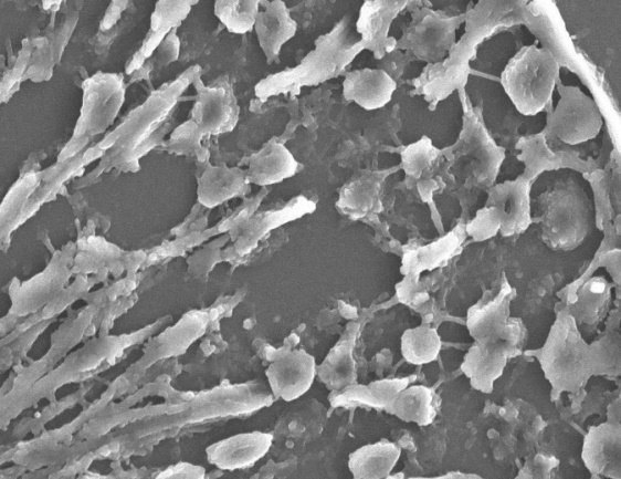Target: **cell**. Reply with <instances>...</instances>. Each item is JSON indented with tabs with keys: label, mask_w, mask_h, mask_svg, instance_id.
<instances>
[{
	"label": "cell",
	"mask_w": 621,
	"mask_h": 479,
	"mask_svg": "<svg viewBox=\"0 0 621 479\" xmlns=\"http://www.w3.org/2000/svg\"><path fill=\"white\" fill-rule=\"evenodd\" d=\"M515 4L504 2H480L466 13V31L452 46L449 56L441 62L428 64L414 80L417 94L424 95L432 105L462 87L470 72L469 61L476 46L495 30L512 19Z\"/></svg>",
	"instance_id": "1"
},
{
	"label": "cell",
	"mask_w": 621,
	"mask_h": 479,
	"mask_svg": "<svg viewBox=\"0 0 621 479\" xmlns=\"http://www.w3.org/2000/svg\"><path fill=\"white\" fill-rule=\"evenodd\" d=\"M347 31V20L344 19L330 32L318 37L315 49L298 65L261 80L255 85L256 97L264 102L273 95L298 94L303 86L316 85L340 74L356 58Z\"/></svg>",
	"instance_id": "2"
},
{
	"label": "cell",
	"mask_w": 621,
	"mask_h": 479,
	"mask_svg": "<svg viewBox=\"0 0 621 479\" xmlns=\"http://www.w3.org/2000/svg\"><path fill=\"white\" fill-rule=\"evenodd\" d=\"M559 62L547 48L523 46L506 64L501 83L516 110L534 116L551 102L559 81Z\"/></svg>",
	"instance_id": "3"
},
{
	"label": "cell",
	"mask_w": 621,
	"mask_h": 479,
	"mask_svg": "<svg viewBox=\"0 0 621 479\" xmlns=\"http://www.w3.org/2000/svg\"><path fill=\"white\" fill-rule=\"evenodd\" d=\"M601 354L602 344L588 345L567 311L561 312L552 325L539 361L557 388L573 391L593 373Z\"/></svg>",
	"instance_id": "4"
},
{
	"label": "cell",
	"mask_w": 621,
	"mask_h": 479,
	"mask_svg": "<svg viewBox=\"0 0 621 479\" xmlns=\"http://www.w3.org/2000/svg\"><path fill=\"white\" fill-rule=\"evenodd\" d=\"M543 241L552 250L577 248L590 229V204L572 180L559 183L538 198Z\"/></svg>",
	"instance_id": "5"
},
{
	"label": "cell",
	"mask_w": 621,
	"mask_h": 479,
	"mask_svg": "<svg viewBox=\"0 0 621 479\" xmlns=\"http://www.w3.org/2000/svg\"><path fill=\"white\" fill-rule=\"evenodd\" d=\"M453 152V173L470 187L491 185L505 156L475 116L469 119Z\"/></svg>",
	"instance_id": "6"
},
{
	"label": "cell",
	"mask_w": 621,
	"mask_h": 479,
	"mask_svg": "<svg viewBox=\"0 0 621 479\" xmlns=\"http://www.w3.org/2000/svg\"><path fill=\"white\" fill-rule=\"evenodd\" d=\"M465 18L466 13L450 17L424 8L413 14L396 48L407 50L428 64L441 62L455 44V31Z\"/></svg>",
	"instance_id": "7"
},
{
	"label": "cell",
	"mask_w": 621,
	"mask_h": 479,
	"mask_svg": "<svg viewBox=\"0 0 621 479\" xmlns=\"http://www.w3.org/2000/svg\"><path fill=\"white\" fill-rule=\"evenodd\" d=\"M560 100L548 115L546 131L568 145L594 138L602 127V115L596 102L577 86L558 82Z\"/></svg>",
	"instance_id": "8"
},
{
	"label": "cell",
	"mask_w": 621,
	"mask_h": 479,
	"mask_svg": "<svg viewBox=\"0 0 621 479\" xmlns=\"http://www.w3.org/2000/svg\"><path fill=\"white\" fill-rule=\"evenodd\" d=\"M512 295L513 291L505 282L494 298L469 310L467 327L475 341L504 343L511 356H515L519 353L525 330L518 319L508 316Z\"/></svg>",
	"instance_id": "9"
},
{
	"label": "cell",
	"mask_w": 621,
	"mask_h": 479,
	"mask_svg": "<svg viewBox=\"0 0 621 479\" xmlns=\"http://www.w3.org/2000/svg\"><path fill=\"white\" fill-rule=\"evenodd\" d=\"M407 1H365L356 23L361 40L355 42L351 51H372L376 59H382L396 49L397 41L388 35L393 19L407 7Z\"/></svg>",
	"instance_id": "10"
},
{
	"label": "cell",
	"mask_w": 621,
	"mask_h": 479,
	"mask_svg": "<svg viewBox=\"0 0 621 479\" xmlns=\"http://www.w3.org/2000/svg\"><path fill=\"white\" fill-rule=\"evenodd\" d=\"M530 181L519 176L488 189L486 206L493 207L499 219V232L505 236L524 232L531 222Z\"/></svg>",
	"instance_id": "11"
},
{
	"label": "cell",
	"mask_w": 621,
	"mask_h": 479,
	"mask_svg": "<svg viewBox=\"0 0 621 479\" xmlns=\"http://www.w3.org/2000/svg\"><path fill=\"white\" fill-rule=\"evenodd\" d=\"M315 374V360L303 350L280 355L266 369L273 394L286 402L304 395L312 386Z\"/></svg>",
	"instance_id": "12"
},
{
	"label": "cell",
	"mask_w": 621,
	"mask_h": 479,
	"mask_svg": "<svg viewBox=\"0 0 621 479\" xmlns=\"http://www.w3.org/2000/svg\"><path fill=\"white\" fill-rule=\"evenodd\" d=\"M198 100L193 107V124L201 135L221 134L231 131L239 108L229 86H198Z\"/></svg>",
	"instance_id": "13"
},
{
	"label": "cell",
	"mask_w": 621,
	"mask_h": 479,
	"mask_svg": "<svg viewBox=\"0 0 621 479\" xmlns=\"http://www.w3.org/2000/svg\"><path fill=\"white\" fill-rule=\"evenodd\" d=\"M260 4L263 10L259 11L254 28L266 61L272 64L284 43L295 35L297 24L283 1H262Z\"/></svg>",
	"instance_id": "14"
},
{
	"label": "cell",
	"mask_w": 621,
	"mask_h": 479,
	"mask_svg": "<svg viewBox=\"0 0 621 479\" xmlns=\"http://www.w3.org/2000/svg\"><path fill=\"white\" fill-rule=\"evenodd\" d=\"M397 83L382 69H361L348 72L343 82L344 96L365 110L383 107L392 98Z\"/></svg>",
	"instance_id": "15"
},
{
	"label": "cell",
	"mask_w": 621,
	"mask_h": 479,
	"mask_svg": "<svg viewBox=\"0 0 621 479\" xmlns=\"http://www.w3.org/2000/svg\"><path fill=\"white\" fill-rule=\"evenodd\" d=\"M582 460L593 473L620 477V428L612 424L592 427L583 439Z\"/></svg>",
	"instance_id": "16"
},
{
	"label": "cell",
	"mask_w": 621,
	"mask_h": 479,
	"mask_svg": "<svg viewBox=\"0 0 621 479\" xmlns=\"http://www.w3.org/2000/svg\"><path fill=\"white\" fill-rule=\"evenodd\" d=\"M509 356V351L504 343L475 341L465 354L461 369L475 388L491 392L494 381L501 376Z\"/></svg>",
	"instance_id": "17"
},
{
	"label": "cell",
	"mask_w": 621,
	"mask_h": 479,
	"mask_svg": "<svg viewBox=\"0 0 621 479\" xmlns=\"http://www.w3.org/2000/svg\"><path fill=\"white\" fill-rule=\"evenodd\" d=\"M272 440L271 434H242L212 446L208 454L211 462L221 468H242L262 458L270 449Z\"/></svg>",
	"instance_id": "18"
},
{
	"label": "cell",
	"mask_w": 621,
	"mask_h": 479,
	"mask_svg": "<svg viewBox=\"0 0 621 479\" xmlns=\"http://www.w3.org/2000/svg\"><path fill=\"white\" fill-rule=\"evenodd\" d=\"M298 167L293 154L281 143L270 142L250 157V183L269 186L292 177Z\"/></svg>",
	"instance_id": "19"
},
{
	"label": "cell",
	"mask_w": 621,
	"mask_h": 479,
	"mask_svg": "<svg viewBox=\"0 0 621 479\" xmlns=\"http://www.w3.org/2000/svg\"><path fill=\"white\" fill-rule=\"evenodd\" d=\"M387 174L388 171H367L349 181L340 190L336 205L355 219L381 211L380 191Z\"/></svg>",
	"instance_id": "20"
},
{
	"label": "cell",
	"mask_w": 621,
	"mask_h": 479,
	"mask_svg": "<svg viewBox=\"0 0 621 479\" xmlns=\"http://www.w3.org/2000/svg\"><path fill=\"white\" fill-rule=\"evenodd\" d=\"M248 173L239 168L210 167L199 179L198 199L207 207L244 195L249 188Z\"/></svg>",
	"instance_id": "21"
},
{
	"label": "cell",
	"mask_w": 621,
	"mask_h": 479,
	"mask_svg": "<svg viewBox=\"0 0 621 479\" xmlns=\"http://www.w3.org/2000/svg\"><path fill=\"white\" fill-rule=\"evenodd\" d=\"M400 457V448L388 441L362 446L350 454L348 467L356 479L388 477Z\"/></svg>",
	"instance_id": "22"
},
{
	"label": "cell",
	"mask_w": 621,
	"mask_h": 479,
	"mask_svg": "<svg viewBox=\"0 0 621 479\" xmlns=\"http://www.w3.org/2000/svg\"><path fill=\"white\" fill-rule=\"evenodd\" d=\"M609 301L610 284L602 277H593L578 289L568 313L576 324L594 325L604 317Z\"/></svg>",
	"instance_id": "23"
},
{
	"label": "cell",
	"mask_w": 621,
	"mask_h": 479,
	"mask_svg": "<svg viewBox=\"0 0 621 479\" xmlns=\"http://www.w3.org/2000/svg\"><path fill=\"white\" fill-rule=\"evenodd\" d=\"M387 410L404 421L428 425L435 416L434 395L422 385L403 388L392 398Z\"/></svg>",
	"instance_id": "24"
},
{
	"label": "cell",
	"mask_w": 621,
	"mask_h": 479,
	"mask_svg": "<svg viewBox=\"0 0 621 479\" xmlns=\"http://www.w3.org/2000/svg\"><path fill=\"white\" fill-rule=\"evenodd\" d=\"M352 341L346 340L337 344L318 367L322 381L334 389L346 387L356 379Z\"/></svg>",
	"instance_id": "25"
},
{
	"label": "cell",
	"mask_w": 621,
	"mask_h": 479,
	"mask_svg": "<svg viewBox=\"0 0 621 479\" xmlns=\"http://www.w3.org/2000/svg\"><path fill=\"white\" fill-rule=\"evenodd\" d=\"M441 348V340L429 324L404 331L401 337V352L407 362L422 365L434 361Z\"/></svg>",
	"instance_id": "26"
},
{
	"label": "cell",
	"mask_w": 621,
	"mask_h": 479,
	"mask_svg": "<svg viewBox=\"0 0 621 479\" xmlns=\"http://www.w3.org/2000/svg\"><path fill=\"white\" fill-rule=\"evenodd\" d=\"M463 239V231L457 227L444 238L415 251H410L404 258L406 265L417 270L440 265L459 252Z\"/></svg>",
	"instance_id": "27"
},
{
	"label": "cell",
	"mask_w": 621,
	"mask_h": 479,
	"mask_svg": "<svg viewBox=\"0 0 621 479\" xmlns=\"http://www.w3.org/2000/svg\"><path fill=\"white\" fill-rule=\"evenodd\" d=\"M259 1H217L214 13L225 28L233 33L251 31L259 13Z\"/></svg>",
	"instance_id": "28"
},
{
	"label": "cell",
	"mask_w": 621,
	"mask_h": 479,
	"mask_svg": "<svg viewBox=\"0 0 621 479\" xmlns=\"http://www.w3.org/2000/svg\"><path fill=\"white\" fill-rule=\"evenodd\" d=\"M516 147L522 150L518 159L526 165L522 177L529 181L539 173L555 166V155L549 150L544 134L522 138Z\"/></svg>",
	"instance_id": "29"
},
{
	"label": "cell",
	"mask_w": 621,
	"mask_h": 479,
	"mask_svg": "<svg viewBox=\"0 0 621 479\" xmlns=\"http://www.w3.org/2000/svg\"><path fill=\"white\" fill-rule=\"evenodd\" d=\"M408 379L380 381L365 387H354L347 392L348 400H359L387 408L392 398L404 388Z\"/></svg>",
	"instance_id": "30"
},
{
	"label": "cell",
	"mask_w": 621,
	"mask_h": 479,
	"mask_svg": "<svg viewBox=\"0 0 621 479\" xmlns=\"http://www.w3.org/2000/svg\"><path fill=\"white\" fill-rule=\"evenodd\" d=\"M439 154L440 150L433 146L431 139L423 136L402 150V168L407 175L418 178L432 165Z\"/></svg>",
	"instance_id": "31"
},
{
	"label": "cell",
	"mask_w": 621,
	"mask_h": 479,
	"mask_svg": "<svg viewBox=\"0 0 621 479\" xmlns=\"http://www.w3.org/2000/svg\"><path fill=\"white\" fill-rule=\"evenodd\" d=\"M501 228L499 219L495 209L485 206L480 209L475 217L465 227V231L475 241H483L495 236Z\"/></svg>",
	"instance_id": "32"
},
{
	"label": "cell",
	"mask_w": 621,
	"mask_h": 479,
	"mask_svg": "<svg viewBox=\"0 0 621 479\" xmlns=\"http://www.w3.org/2000/svg\"><path fill=\"white\" fill-rule=\"evenodd\" d=\"M444 477H475V476H471V475L466 476V475H463V473H448Z\"/></svg>",
	"instance_id": "33"
}]
</instances>
